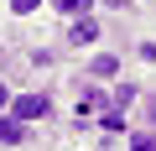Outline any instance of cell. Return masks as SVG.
<instances>
[{
    "label": "cell",
    "mask_w": 156,
    "mask_h": 151,
    "mask_svg": "<svg viewBox=\"0 0 156 151\" xmlns=\"http://www.w3.org/2000/svg\"><path fill=\"white\" fill-rule=\"evenodd\" d=\"M11 115H16L21 125H26V120H47V115H52V99H47V94H26V99L11 104Z\"/></svg>",
    "instance_id": "cell-1"
},
{
    "label": "cell",
    "mask_w": 156,
    "mask_h": 151,
    "mask_svg": "<svg viewBox=\"0 0 156 151\" xmlns=\"http://www.w3.org/2000/svg\"><path fill=\"white\" fill-rule=\"evenodd\" d=\"M68 42H73V47H89V42H99V21H94V16H73V26H68Z\"/></svg>",
    "instance_id": "cell-2"
},
{
    "label": "cell",
    "mask_w": 156,
    "mask_h": 151,
    "mask_svg": "<svg viewBox=\"0 0 156 151\" xmlns=\"http://www.w3.org/2000/svg\"><path fill=\"white\" fill-rule=\"evenodd\" d=\"M104 104H109V99H104V94H99V89H83V94H78V120H83V115H89V120H94V115H99V110H104Z\"/></svg>",
    "instance_id": "cell-3"
},
{
    "label": "cell",
    "mask_w": 156,
    "mask_h": 151,
    "mask_svg": "<svg viewBox=\"0 0 156 151\" xmlns=\"http://www.w3.org/2000/svg\"><path fill=\"white\" fill-rule=\"evenodd\" d=\"M21 141H26V125L16 115H5V120H0V146H21Z\"/></svg>",
    "instance_id": "cell-4"
},
{
    "label": "cell",
    "mask_w": 156,
    "mask_h": 151,
    "mask_svg": "<svg viewBox=\"0 0 156 151\" xmlns=\"http://www.w3.org/2000/svg\"><path fill=\"white\" fill-rule=\"evenodd\" d=\"M94 120H99L104 130H125V104H115V99H109V104H104V110H99Z\"/></svg>",
    "instance_id": "cell-5"
},
{
    "label": "cell",
    "mask_w": 156,
    "mask_h": 151,
    "mask_svg": "<svg viewBox=\"0 0 156 151\" xmlns=\"http://www.w3.org/2000/svg\"><path fill=\"white\" fill-rule=\"evenodd\" d=\"M89 73H94V78H115V73H120V57H94Z\"/></svg>",
    "instance_id": "cell-6"
},
{
    "label": "cell",
    "mask_w": 156,
    "mask_h": 151,
    "mask_svg": "<svg viewBox=\"0 0 156 151\" xmlns=\"http://www.w3.org/2000/svg\"><path fill=\"white\" fill-rule=\"evenodd\" d=\"M52 5H57L62 16H89V5H94V0H52Z\"/></svg>",
    "instance_id": "cell-7"
},
{
    "label": "cell",
    "mask_w": 156,
    "mask_h": 151,
    "mask_svg": "<svg viewBox=\"0 0 156 151\" xmlns=\"http://www.w3.org/2000/svg\"><path fill=\"white\" fill-rule=\"evenodd\" d=\"M115 104H125V110H130V104H135V89H130V84H120V89H115Z\"/></svg>",
    "instance_id": "cell-8"
},
{
    "label": "cell",
    "mask_w": 156,
    "mask_h": 151,
    "mask_svg": "<svg viewBox=\"0 0 156 151\" xmlns=\"http://www.w3.org/2000/svg\"><path fill=\"white\" fill-rule=\"evenodd\" d=\"M130 151H156V135H130Z\"/></svg>",
    "instance_id": "cell-9"
},
{
    "label": "cell",
    "mask_w": 156,
    "mask_h": 151,
    "mask_svg": "<svg viewBox=\"0 0 156 151\" xmlns=\"http://www.w3.org/2000/svg\"><path fill=\"white\" fill-rule=\"evenodd\" d=\"M37 5H42V0H11V11H16V16H31Z\"/></svg>",
    "instance_id": "cell-10"
},
{
    "label": "cell",
    "mask_w": 156,
    "mask_h": 151,
    "mask_svg": "<svg viewBox=\"0 0 156 151\" xmlns=\"http://www.w3.org/2000/svg\"><path fill=\"white\" fill-rule=\"evenodd\" d=\"M5 99H11V94H5V84H0V110H5Z\"/></svg>",
    "instance_id": "cell-11"
},
{
    "label": "cell",
    "mask_w": 156,
    "mask_h": 151,
    "mask_svg": "<svg viewBox=\"0 0 156 151\" xmlns=\"http://www.w3.org/2000/svg\"><path fill=\"white\" fill-rule=\"evenodd\" d=\"M104 5H115V11H125V0H104Z\"/></svg>",
    "instance_id": "cell-12"
},
{
    "label": "cell",
    "mask_w": 156,
    "mask_h": 151,
    "mask_svg": "<svg viewBox=\"0 0 156 151\" xmlns=\"http://www.w3.org/2000/svg\"><path fill=\"white\" fill-rule=\"evenodd\" d=\"M151 125H156V99H151Z\"/></svg>",
    "instance_id": "cell-13"
}]
</instances>
